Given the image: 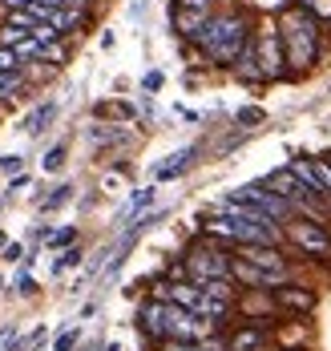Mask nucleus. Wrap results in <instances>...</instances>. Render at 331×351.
Returning <instances> with one entry per match:
<instances>
[{"label":"nucleus","instance_id":"f257e3e1","mask_svg":"<svg viewBox=\"0 0 331 351\" xmlns=\"http://www.w3.org/2000/svg\"><path fill=\"white\" fill-rule=\"evenodd\" d=\"M194 45H198L214 65L234 69V61H238L243 49L251 45L247 16H243V12H210V21L202 25V33L194 36Z\"/></svg>","mask_w":331,"mask_h":351},{"label":"nucleus","instance_id":"f03ea898","mask_svg":"<svg viewBox=\"0 0 331 351\" xmlns=\"http://www.w3.org/2000/svg\"><path fill=\"white\" fill-rule=\"evenodd\" d=\"M279 36H283V53H287V73H307L315 65V53H319V21L311 8H283L279 16Z\"/></svg>","mask_w":331,"mask_h":351},{"label":"nucleus","instance_id":"7ed1b4c3","mask_svg":"<svg viewBox=\"0 0 331 351\" xmlns=\"http://www.w3.org/2000/svg\"><path fill=\"white\" fill-rule=\"evenodd\" d=\"M251 49H255V61H258V69H262V81L287 77V53H283L279 21H262L255 33H251Z\"/></svg>","mask_w":331,"mask_h":351},{"label":"nucleus","instance_id":"20e7f679","mask_svg":"<svg viewBox=\"0 0 331 351\" xmlns=\"http://www.w3.org/2000/svg\"><path fill=\"white\" fill-rule=\"evenodd\" d=\"M230 258L226 246L219 243H202V246H190L182 254L186 263V279L190 282H214V279H230Z\"/></svg>","mask_w":331,"mask_h":351},{"label":"nucleus","instance_id":"39448f33","mask_svg":"<svg viewBox=\"0 0 331 351\" xmlns=\"http://www.w3.org/2000/svg\"><path fill=\"white\" fill-rule=\"evenodd\" d=\"M283 239H287L295 250H303L307 258H323V263H331V230L323 226V222L295 214L291 222H283Z\"/></svg>","mask_w":331,"mask_h":351},{"label":"nucleus","instance_id":"423d86ee","mask_svg":"<svg viewBox=\"0 0 331 351\" xmlns=\"http://www.w3.org/2000/svg\"><path fill=\"white\" fill-rule=\"evenodd\" d=\"M234 198L251 202L255 210H262L267 218H275L279 226H283V222H291L295 214H299V210H295V202H287V198H279V194H275V190H271L267 182H262V186H238V190H234Z\"/></svg>","mask_w":331,"mask_h":351},{"label":"nucleus","instance_id":"0eeeda50","mask_svg":"<svg viewBox=\"0 0 331 351\" xmlns=\"http://www.w3.org/2000/svg\"><path fill=\"white\" fill-rule=\"evenodd\" d=\"M234 307L247 315V323H255V327H271L275 315H279V303H275L271 291H247V295L234 299Z\"/></svg>","mask_w":331,"mask_h":351},{"label":"nucleus","instance_id":"6e6552de","mask_svg":"<svg viewBox=\"0 0 331 351\" xmlns=\"http://www.w3.org/2000/svg\"><path fill=\"white\" fill-rule=\"evenodd\" d=\"M271 295H275L279 311H291V315H311V311H315V291L303 287V282H295V279L271 287Z\"/></svg>","mask_w":331,"mask_h":351},{"label":"nucleus","instance_id":"1a4fd4ad","mask_svg":"<svg viewBox=\"0 0 331 351\" xmlns=\"http://www.w3.org/2000/svg\"><path fill=\"white\" fill-rule=\"evenodd\" d=\"M238 258L255 263L258 271H267V275L291 279V263H287V254H283L279 246H238Z\"/></svg>","mask_w":331,"mask_h":351},{"label":"nucleus","instance_id":"9d476101","mask_svg":"<svg viewBox=\"0 0 331 351\" xmlns=\"http://www.w3.org/2000/svg\"><path fill=\"white\" fill-rule=\"evenodd\" d=\"M267 186L279 194V198H287V202H295V210L303 206V202H311V194H307V186L295 178V170L291 166H283V170H275V174L267 178Z\"/></svg>","mask_w":331,"mask_h":351},{"label":"nucleus","instance_id":"9b49d317","mask_svg":"<svg viewBox=\"0 0 331 351\" xmlns=\"http://www.w3.org/2000/svg\"><path fill=\"white\" fill-rule=\"evenodd\" d=\"M226 351H271V331L247 323V327H238V331L226 335Z\"/></svg>","mask_w":331,"mask_h":351},{"label":"nucleus","instance_id":"f8f14e48","mask_svg":"<svg viewBox=\"0 0 331 351\" xmlns=\"http://www.w3.org/2000/svg\"><path fill=\"white\" fill-rule=\"evenodd\" d=\"M154 202H158V186H146V190H134V198L121 206V214H117V226H125V222H138L142 214L154 210Z\"/></svg>","mask_w":331,"mask_h":351},{"label":"nucleus","instance_id":"ddd939ff","mask_svg":"<svg viewBox=\"0 0 331 351\" xmlns=\"http://www.w3.org/2000/svg\"><path fill=\"white\" fill-rule=\"evenodd\" d=\"M194 154H198V145H186V149H178V154H170V162H162V166L154 170V178H158V182L182 178L186 170H190V162H194Z\"/></svg>","mask_w":331,"mask_h":351},{"label":"nucleus","instance_id":"4468645a","mask_svg":"<svg viewBox=\"0 0 331 351\" xmlns=\"http://www.w3.org/2000/svg\"><path fill=\"white\" fill-rule=\"evenodd\" d=\"M49 25L61 36L73 33L77 25H85V4H61V8H53V12H49Z\"/></svg>","mask_w":331,"mask_h":351},{"label":"nucleus","instance_id":"2eb2a0df","mask_svg":"<svg viewBox=\"0 0 331 351\" xmlns=\"http://www.w3.org/2000/svg\"><path fill=\"white\" fill-rule=\"evenodd\" d=\"M206 21H210V12H198V8H182V4L174 8V29H178V33H182L186 40H194V36L202 33V25H206Z\"/></svg>","mask_w":331,"mask_h":351},{"label":"nucleus","instance_id":"dca6fc26","mask_svg":"<svg viewBox=\"0 0 331 351\" xmlns=\"http://www.w3.org/2000/svg\"><path fill=\"white\" fill-rule=\"evenodd\" d=\"M53 117H57V106H53V101L37 106L33 113H29V117H25V134H40V130H45V125H49Z\"/></svg>","mask_w":331,"mask_h":351},{"label":"nucleus","instance_id":"f3484780","mask_svg":"<svg viewBox=\"0 0 331 351\" xmlns=\"http://www.w3.org/2000/svg\"><path fill=\"white\" fill-rule=\"evenodd\" d=\"M0 73H12V77H25V61L16 57V49H4V45H0Z\"/></svg>","mask_w":331,"mask_h":351},{"label":"nucleus","instance_id":"a211bd4d","mask_svg":"<svg viewBox=\"0 0 331 351\" xmlns=\"http://www.w3.org/2000/svg\"><path fill=\"white\" fill-rule=\"evenodd\" d=\"M69 198H73V186H53V194L40 202V210H45V214H49V210H61Z\"/></svg>","mask_w":331,"mask_h":351},{"label":"nucleus","instance_id":"6ab92c4d","mask_svg":"<svg viewBox=\"0 0 331 351\" xmlns=\"http://www.w3.org/2000/svg\"><path fill=\"white\" fill-rule=\"evenodd\" d=\"M61 166H65V145H53V149L40 158V170H45V174H53V170H61Z\"/></svg>","mask_w":331,"mask_h":351},{"label":"nucleus","instance_id":"aec40b11","mask_svg":"<svg viewBox=\"0 0 331 351\" xmlns=\"http://www.w3.org/2000/svg\"><path fill=\"white\" fill-rule=\"evenodd\" d=\"M16 93H25V77L0 73V97H16Z\"/></svg>","mask_w":331,"mask_h":351},{"label":"nucleus","instance_id":"412c9836","mask_svg":"<svg viewBox=\"0 0 331 351\" xmlns=\"http://www.w3.org/2000/svg\"><path fill=\"white\" fill-rule=\"evenodd\" d=\"M73 239H77V230H73V226H65V230L49 234L45 243H49V250H69V246H73Z\"/></svg>","mask_w":331,"mask_h":351},{"label":"nucleus","instance_id":"4be33fe9","mask_svg":"<svg viewBox=\"0 0 331 351\" xmlns=\"http://www.w3.org/2000/svg\"><path fill=\"white\" fill-rule=\"evenodd\" d=\"M77 263H81V246H69V250H61V258L53 263V275L69 271V267H77Z\"/></svg>","mask_w":331,"mask_h":351},{"label":"nucleus","instance_id":"5701e85b","mask_svg":"<svg viewBox=\"0 0 331 351\" xmlns=\"http://www.w3.org/2000/svg\"><path fill=\"white\" fill-rule=\"evenodd\" d=\"M77 343H81V331L69 327V331H61V335L53 339V351H77Z\"/></svg>","mask_w":331,"mask_h":351},{"label":"nucleus","instance_id":"b1692460","mask_svg":"<svg viewBox=\"0 0 331 351\" xmlns=\"http://www.w3.org/2000/svg\"><path fill=\"white\" fill-rule=\"evenodd\" d=\"M40 61H49V65H65V45H61V40H53V45H45V53H40Z\"/></svg>","mask_w":331,"mask_h":351},{"label":"nucleus","instance_id":"393cba45","mask_svg":"<svg viewBox=\"0 0 331 351\" xmlns=\"http://www.w3.org/2000/svg\"><path fill=\"white\" fill-rule=\"evenodd\" d=\"M12 287H16V295H25V299H29V295H37V291H40V287H37V279H33L29 271H25V275H16V282H12Z\"/></svg>","mask_w":331,"mask_h":351},{"label":"nucleus","instance_id":"a878e982","mask_svg":"<svg viewBox=\"0 0 331 351\" xmlns=\"http://www.w3.org/2000/svg\"><path fill=\"white\" fill-rule=\"evenodd\" d=\"M25 254H29V250H25L21 243H8L4 250H0V258H4V263H25Z\"/></svg>","mask_w":331,"mask_h":351},{"label":"nucleus","instance_id":"bb28decb","mask_svg":"<svg viewBox=\"0 0 331 351\" xmlns=\"http://www.w3.org/2000/svg\"><path fill=\"white\" fill-rule=\"evenodd\" d=\"M142 89H146V93H158V89H162V73L158 69L146 73V77H142Z\"/></svg>","mask_w":331,"mask_h":351},{"label":"nucleus","instance_id":"cd10ccee","mask_svg":"<svg viewBox=\"0 0 331 351\" xmlns=\"http://www.w3.org/2000/svg\"><path fill=\"white\" fill-rule=\"evenodd\" d=\"M262 121V109H238V125H255Z\"/></svg>","mask_w":331,"mask_h":351},{"label":"nucleus","instance_id":"c85d7f7f","mask_svg":"<svg viewBox=\"0 0 331 351\" xmlns=\"http://www.w3.org/2000/svg\"><path fill=\"white\" fill-rule=\"evenodd\" d=\"M21 162H25V158H16V154H4V158H0V170H8V174H12V170H21Z\"/></svg>","mask_w":331,"mask_h":351},{"label":"nucleus","instance_id":"c756f323","mask_svg":"<svg viewBox=\"0 0 331 351\" xmlns=\"http://www.w3.org/2000/svg\"><path fill=\"white\" fill-rule=\"evenodd\" d=\"M182 8H198V12H210L214 8V0H178Z\"/></svg>","mask_w":331,"mask_h":351},{"label":"nucleus","instance_id":"7c9ffc66","mask_svg":"<svg viewBox=\"0 0 331 351\" xmlns=\"http://www.w3.org/2000/svg\"><path fill=\"white\" fill-rule=\"evenodd\" d=\"M12 339H16V327H0V351H8Z\"/></svg>","mask_w":331,"mask_h":351},{"label":"nucleus","instance_id":"2f4dec72","mask_svg":"<svg viewBox=\"0 0 331 351\" xmlns=\"http://www.w3.org/2000/svg\"><path fill=\"white\" fill-rule=\"evenodd\" d=\"M25 186H29V174H16L8 182V194H16V190H25Z\"/></svg>","mask_w":331,"mask_h":351},{"label":"nucleus","instance_id":"473e14b6","mask_svg":"<svg viewBox=\"0 0 331 351\" xmlns=\"http://www.w3.org/2000/svg\"><path fill=\"white\" fill-rule=\"evenodd\" d=\"M251 4H258V8H291L287 0H251Z\"/></svg>","mask_w":331,"mask_h":351},{"label":"nucleus","instance_id":"72a5a7b5","mask_svg":"<svg viewBox=\"0 0 331 351\" xmlns=\"http://www.w3.org/2000/svg\"><path fill=\"white\" fill-rule=\"evenodd\" d=\"M81 351H101V343H89V348H81Z\"/></svg>","mask_w":331,"mask_h":351},{"label":"nucleus","instance_id":"f704fd0d","mask_svg":"<svg viewBox=\"0 0 331 351\" xmlns=\"http://www.w3.org/2000/svg\"><path fill=\"white\" fill-rule=\"evenodd\" d=\"M4 246H8V239H4V230H0V250H4Z\"/></svg>","mask_w":331,"mask_h":351},{"label":"nucleus","instance_id":"c9c22d12","mask_svg":"<svg viewBox=\"0 0 331 351\" xmlns=\"http://www.w3.org/2000/svg\"><path fill=\"white\" fill-rule=\"evenodd\" d=\"M283 351H303V348H283Z\"/></svg>","mask_w":331,"mask_h":351},{"label":"nucleus","instance_id":"e433bc0d","mask_svg":"<svg viewBox=\"0 0 331 351\" xmlns=\"http://www.w3.org/2000/svg\"><path fill=\"white\" fill-rule=\"evenodd\" d=\"M69 4H85V0H69Z\"/></svg>","mask_w":331,"mask_h":351}]
</instances>
